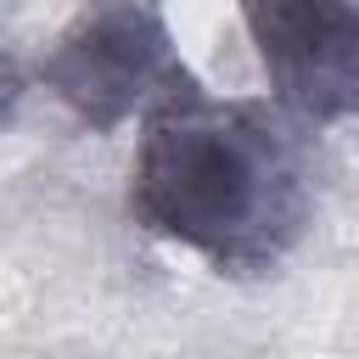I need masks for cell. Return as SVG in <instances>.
<instances>
[{"instance_id": "6da1fadb", "label": "cell", "mask_w": 359, "mask_h": 359, "mask_svg": "<svg viewBox=\"0 0 359 359\" xmlns=\"http://www.w3.org/2000/svg\"><path fill=\"white\" fill-rule=\"evenodd\" d=\"M309 163L286 107L208 90L146 118L129 168V219L219 275H269L309 230Z\"/></svg>"}, {"instance_id": "7a4b0ae2", "label": "cell", "mask_w": 359, "mask_h": 359, "mask_svg": "<svg viewBox=\"0 0 359 359\" xmlns=\"http://www.w3.org/2000/svg\"><path fill=\"white\" fill-rule=\"evenodd\" d=\"M39 84L95 135L202 95L163 0H84L39 62Z\"/></svg>"}, {"instance_id": "3957f363", "label": "cell", "mask_w": 359, "mask_h": 359, "mask_svg": "<svg viewBox=\"0 0 359 359\" xmlns=\"http://www.w3.org/2000/svg\"><path fill=\"white\" fill-rule=\"evenodd\" d=\"M258 67L303 123L359 118V0H236Z\"/></svg>"}]
</instances>
